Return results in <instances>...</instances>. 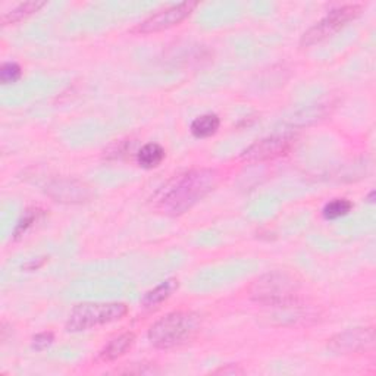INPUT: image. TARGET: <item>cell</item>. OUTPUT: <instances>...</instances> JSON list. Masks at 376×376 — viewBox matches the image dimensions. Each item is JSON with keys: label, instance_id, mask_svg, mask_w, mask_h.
Here are the masks:
<instances>
[{"label": "cell", "instance_id": "1", "mask_svg": "<svg viewBox=\"0 0 376 376\" xmlns=\"http://www.w3.org/2000/svg\"><path fill=\"white\" fill-rule=\"evenodd\" d=\"M218 183L216 172L194 170L175 175L153 197L154 209L167 216H179L209 194Z\"/></svg>", "mask_w": 376, "mask_h": 376}, {"label": "cell", "instance_id": "2", "mask_svg": "<svg viewBox=\"0 0 376 376\" xmlns=\"http://www.w3.org/2000/svg\"><path fill=\"white\" fill-rule=\"evenodd\" d=\"M200 331V318L193 312H174L154 322L149 341L156 348H174L194 340Z\"/></svg>", "mask_w": 376, "mask_h": 376}, {"label": "cell", "instance_id": "3", "mask_svg": "<svg viewBox=\"0 0 376 376\" xmlns=\"http://www.w3.org/2000/svg\"><path fill=\"white\" fill-rule=\"evenodd\" d=\"M128 312L124 303H84L76 306L68 319L70 332L87 331L122 319Z\"/></svg>", "mask_w": 376, "mask_h": 376}, {"label": "cell", "instance_id": "4", "mask_svg": "<svg viewBox=\"0 0 376 376\" xmlns=\"http://www.w3.org/2000/svg\"><path fill=\"white\" fill-rule=\"evenodd\" d=\"M297 293V282L285 272H272L257 279L252 287V295L265 304H287Z\"/></svg>", "mask_w": 376, "mask_h": 376}, {"label": "cell", "instance_id": "5", "mask_svg": "<svg viewBox=\"0 0 376 376\" xmlns=\"http://www.w3.org/2000/svg\"><path fill=\"white\" fill-rule=\"evenodd\" d=\"M360 12H361L360 5H345L341 8L332 9L325 18L320 19L307 33H304V35L302 37L300 46L310 47L322 40H325V38L338 33L350 21L357 18L360 15Z\"/></svg>", "mask_w": 376, "mask_h": 376}, {"label": "cell", "instance_id": "6", "mask_svg": "<svg viewBox=\"0 0 376 376\" xmlns=\"http://www.w3.org/2000/svg\"><path fill=\"white\" fill-rule=\"evenodd\" d=\"M196 6H197L196 2H183L178 5H172L163 10H159L158 14H154L146 21L138 24L133 30V33L152 34V33H159L167 28H172L175 27V25L183 22L186 18H188Z\"/></svg>", "mask_w": 376, "mask_h": 376}, {"label": "cell", "instance_id": "7", "mask_svg": "<svg viewBox=\"0 0 376 376\" xmlns=\"http://www.w3.org/2000/svg\"><path fill=\"white\" fill-rule=\"evenodd\" d=\"M293 145H294L293 136L288 134L272 136L254 142L252 147H249L243 153V159L247 162H263L277 159L279 156H284V154H287L291 150Z\"/></svg>", "mask_w": 376, "mask_h": 376}, {"label": "cell", "instance_id": "8", "mask_svg": "<svg viewBox=\"0 0 376 376\" xmlns=\"http://www.w3.org/2000/svg\"><path fill=\"white\" fill-rule=\"evenodd\" d=\"M375 344V332L372 328H356L336 334L329 340V348L338 354L363 353Z\"/></svg>", "mask_w": 376, "mask_h": 376}, {"label": "cell", "instance_id": "9", "mask_svg": "<svg viewBox=\"0 0 376 376\" xmlns=\"http://www.w3.org/2000/svg\"><path fill=\"white\" fill-rule=\"evenodd\" d=\"M46 193L60 203H83L92 197V190L76 179H55L47 186Z\"/></svg>", "mask_w": 376, "mask_h": 376}, {"label": "cell", "instance_id": "10", "mask_svg": "<svg viewBox=\"0 0 376 376\" xmlns=\"http://www.w3.org/2000/svg\"><path fill=\"white\" fill-rule=\"evenodd\" d=\"M134 340H136V336L133 332H125L120 336H116V338H113L105 348L101 350L100 359L103 361H112L124 356L128 350L133 347Z\"/></svg>", "mask_w": 376, "mask_h": 376}, {"label": "cell", "instance_id": "11", "mask_svg": "<svg viewBox=\"0 0 376 376\" xmlns=\"http://www.w3.org/2000/svg\"><path fill=\"white\" fill-rule=\"evenodd\" d=\"M175 290H178V281L177 279H167V281L162 282L161 285H158L156 288L150 290L145 297H142L141 303L147 309L156 307V306L162 304L165 300H167V298L174 294Z\"/></svg>", "mask_w": 376, "mask_h": 376}, {"label": "cell", "instance_id": "12", "mask_svg": "<svg viewBox=\"0 0 376 376\" xmlns=\"http://www.w3.org/2000/svg\"><path fill=\"white\" fill-rule=\"evenodd\" d=\"M165 159V149L158 142H149L142 146L137 153V163L145 170H153L158 167Z\"/></svg>", "mask_w": 376, "mask_h": 376}, {"label": "cell", "instance_id": "13", "mask_svg": "<svg viewBox=\"0 0 376 376\" xmlns=\"http://www.w3.org/2000/svg\"><path fill=\"white\" fill-rule=\"evenodd\" d=\"M220 121L218 118V115L215 113H206L199 116L193 121L191 124V133L194 137L197 138H207L213 134H216V131L219 129Z\"/></svg>", "mask_w": 376, "mask_h": 376}, {"label": "cell", "instance_id": "14", "mask_svg": "<svg viewBox=\"0 0 376 376\" xmlns=\"http://www.w3.org/2000/svg\"><path fill=\"white\" fill-rule=\"evenodd\" d=\"M44 6V2H25L18 5L17 8H14L12 10L6 12V14L2 17V22L3 25H9V24H15L24 18H27L30 15H33L34 12H37L40 8Z\"/></svg>", "mask_w": 376, "mask_h": 376}, {"label": "cell", "instance_id": "15", "mask_svg": "<svg viewBox=\"0 0 376 376\" xmlns=\"http://www.w3.org/2000/svg\"><path fill=\"white\" fill-rule=\"evenodd\" d=\"M352 209H353V204L350 200L335 199L327 203L325 207H323V216H325V219L328 220H335L348 215L350 212H352Z\"/></svg>", "mask_w": 376, "mask_h": 376}, {"label": "cell", "instance_id": "16", "mask_svg": "<svg viewBox=\"0 0 376 376\" xmlns=\"http://www.w3.org/2000/svg\"><path fill=\"white\" fill-rule=\"evenodd\" d=\"M21 68L19 65L14 62H8L5 63L2 70H0V80H2L3 84H14L21 79Z\"/></svg>", "mask_w": 376, "mask_h": 376}, {"label": "cell", "instance_id": "17", "mask_svg": "<svg viewBox=\"0 0 376 376\" xmlns=\"http://www.w3.org/2000/svg\"><path fill=\"white\" fill-rule=\"evenodd\" d=\"M37 219V211H27L24 213V216L21 218V220L18 222L14 236L18 238L21 236H24L27 229L34 224V220Z\"/></svg>", "mask_w": 376, "mask_h": 376}, {"label": "cell", "instance_id": "18", "mask_svg": "<svg viewBox=\"0 0 376 376\" xmlns=\"http://www.w3.org/2000/svg\"><path fill=\"white\" fill-rule=\"evenodd\" d=\"M51 343H54V335L49 332L38 334L33 338V348L37 350V352H43V350L51 345Z\"/></svg>", "mask_w": 376, "mask_h": 376}, {"label": "cell", "instance_id": "19", "mask_svg": "<svg viewBox=\"0 0 376 376\" xmlns=\"http://www.w3.org/2000/svg\"><path fill=\"white\" fill-rule=\"evenodd\" d=\"M215 373H224V375H228V373H232V375H234V373H243V370L241 369H237L236 366H232V369H229V366L228 368H220V369H218Z\"/></svg>", "mask_w": 376, "mask_h": 376}]
</instances>
